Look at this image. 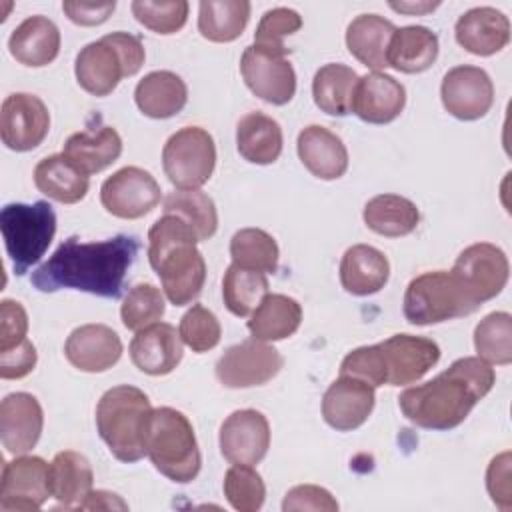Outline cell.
Here are the masks:
<instances>
[{
  "label": "cell",
  "instance_id": "1",
  "mask_svg": "<svg viewBox=\"0 0 512 512\" xmlns=\"http://www.w3.org/2000/svg\"><path fill=\"white\" fill-rule=\"evenodd\" d=\"M138 250L140 242L128 234L100 242H80L78 236H70L32 272L30 282L40 292L72 288L100 298H118Z\"/></svg>",
  "mask_w": 512,
  "mask_h": 512
},
{
  "label": "cell",
  "instance_id": "2",
  "mask_svg": "<svg viewBox=\"0 0 512 512\" xmlns=\"http://www.w3.org/2000/svg\"><path fill=\"white\" fill-rule=\"evenodd\" d=\"M496 374L492 364L478 356L454 360L432 380L410 386L398 396L406 420L426 430H452L492 390Z\"/></svg>",
  "mask_w": 512,
  "mask_h": 512
},
{
  "label": "cell",
  "instance_id": "3",
  "mask_svg": "<svg viewBox=\"0 0 512 512\" xmlns=\"http://www.w3.org/2000/svg\"><path fill=\"white\" fill-rule=\"evenodd\" d=\"M194 230L176 214H162L148 230V260L174 306L196 300L206 282V262Z\"/></svg>",
  "mask_w": 512,
  "mask_h": 512
},
{
  "label": "cell",
  "instance_id": "4",
  "mask_svg": "<svg viewBox=\"0 0 512 512\" xmlns=\"http://www.w3.org/2000/svg\"><path fill=\"white\" fill-rule=\"evenodd\" d=\"M440 360V346L432 338L394 334L378 344L348 352L340 374L356 376L370 386H406L418 382Z\"/></svg>",
  "mask_w": 512,
  "mask_h": 512
},
{
  "label": "cell",
  "instance_id": "5",
  "mask_svg": "<svg viewBox=\"0 0 512 512\" xmlns=\"http://www.w3.org/2000/svg\"><path fill=\"white\" fill-rule=\"evenodd\" d=\"M150 414V400L136 386L120 384L102 394L96 404V428L116 460L130 464L146 456Z\"/></svg>",
  "mask_w": 512,
  "mask_h": 512
},
{
  "label": "cell",
  "instance_id": "6",
  "mask_svg": "<svg viewBox=\"0 0 512 512\" xmlns=\"http://www.w3.org/2000/svg\"><path fill=\"white\" fill-rule=\"evenodd\" d=\"M146 456L154 468L172 482H192L202 466L194 428L176 408H152L146 430Z\"/></svg>",
  "mask_w": 512,
  "mask_h": 512
},
{
  "label": "cell",
  "instance_id": "7",
  "mask_svg": "<svg viewBox=\"0 0 512 512\" xmlns=\"http://www.w3.org/2000/svg\"><path fill=\"white\" fill-rule=\"evenodd\" d=\"M144 58L140 38L118 30L86 44L76 56L74 74L88 94L108 96L122 78L134 76L142 68Z\"/></svg>",
  "mask_w": 512,
  "mask_h": 512
},
{
  "label": "cell",
  "instance_id": "8",
  "mask_svg": "<svg viewBox=\"0 0 512 512\" xmlns=\"http://www.w3.org/2000/svg\"><path fill=\"white\" fill-rule=\"evenodd\" d=\"M0 232L12 268L22 276L52 244L56 234V214L46 200L34 204L12 202L0 212Z\"/></svg>",
  "mask_w": 512,
  "mask_h": 512
},
{
  "label": "cell",
  "instance_id": "9",
  "mask_svg": "<svg viewBox=\"0 0 512 512\" xmlns=\"http://www.w3.org/2000/svg\"><path fill=\"white\" fill-rule=\"evenodd\" d=\"M404 318L414 326L440 324L478 310L464 294L452 272L434 270L410 280L402 302Z\"/></svg>",
  "mask_w": 512,
  "mask_h": 512
},
{
  "label": "cell",
  "instance_id": "10",
  "mask_svg": "<svg viewBox=\"0 0 512 512\" xmlns=\"http://www.w3.org/2000/svg\"><path fill=\"white\" fill-rule=\"evenodd\" d=\"M216 166V144L208 130L184 126L162 148V168L178 190H200Z\"/></svg>",
  "mask_w": 512,
  "mask_h": 512
},
{
  "label": "cell",
  "instance_id": "11",
  "mask_svg": "<svg viewBox=\"0 0 512 512\" xmlns=\"http://www.w3.org/2000/svg\"><path fill=\"white\" fill-rule=\"evenodd\" d=\"M450 272L470 302L480 308L504 290L510 264L504 250L496 244L476 242L458 254Z\"/></svg>",
  "mask_w": 512,
  "mask_h": 512
},
{
  "label": "cell",
  "instance_id": "12",
  "mask_svg": "<svg viewBox=\"0 0 512 512\" xmlns=\"http://www.w3.org/2000/svg\"><path fill=\"white\" fill-rule=\"evenodd\" d=\"M288 50L246 46L240 58V72L246 86L260 100L284 106L296 94V72L286 58Z\"/></svg>",
  "mask_w": 512,
  "mask_h": 512
},
{
  "label": "cell",
  "instance_id": "13",
  "mask_svg": "<svg viewBox=\"0 0 512 512\" xmlns=\"http://www.w3.org/2000/svg\"><path fill=\"white\" fill-rule=\"evenodd\" d=\"M162 198L156 178L138 166H124L100 186L104 210L122 220H136L152 212Z\"/></svg>",
  "mask_w": 512,
  "mask_h": 512
},
{
  "label": "cell",
  "instance_id": "14",
  "mask_svg": "<svg viewBox=\"0 0 512 512\" xmlns=\"http://www.w3.org/2000/svg\"><path fill=\"white\" fill-rule=\"evenodd\" d=\"M282 364L284 358L272 344L248 338L218 358L216 378L226 388L262 386L280 372Z\"/></svg>",
  "mask_w": 512,
  "mask_h": 512
},
{
  "label": "cell",
  "instance_id": "15",
  "mask_svg": "<svg viewBox=\"0 0 512 512\" xmlns=\"http://www.w3.org/2000/svg\"><path fill=\"white\" fill-rule=\"evenodd\" d=\"M50 496V464L44 458L20 454L4 464L0 480L2 512H36Z\"/></svg>",
  "mask_w": 512,
  "mask_h": 512
},
{
  "label": "cell",
  "instance_id": "16",
  "mask_svg": "<svg viewBox=\"0 0 512 512\" xmlns=\"http://www.w3.org/2000/svg\"><path fill=\"white\" fill-rule=\"evenodd\" d=\"M50 130V112L46 104L28 92H14L4 98L0 110L2 144L14 152L34 150L44 142Z\"/></svg>",
  "mask_w": 512,
  "mask_h": 512
},
{
  "label": "cell",
  "instance_id": "17",
  "mask_svg": "<svg viewBox=\"0 0 512 512\" xmlns=\"http://www.w3.org/2000/svg\"><path fill=\"white\" fill-rule=\"evenodd\" d=\"M440 98L446 112L454 118L478 120L494 104V84L488 72L478 66H454L442 78Z\"/></svg>",
  "mask_w": 512,
  "mask_h": 512
},
{
  "label": "cell",
  "instance_id": "18",
  "mask_svg": "<svg viewBox=\"0 0 512 512\" xmlns=\"http://www.w3.org/2000/svg\"><path fill=\"white\" fill-rule=\"evenodd\" d=\"M220 452L230 464H258L270 448V424L254 408L232 412L220 426Z\"/></svg>",
  "mask_w": 512,
  "mask_h": 512
},
{
  "label": "cell",
  "instance_id": "19",
  "mask_svg": "<svg viewBox=\"0 0 512 512\" xmlns=\"http://www.w3.org/2000/svg\"><path fill=\"white\" fill-rule=\"evenodd\" d=\"M374 402V386L356 376L340 374L322 396V418L330 428L350 432L370 418Z\"/></svg>",
  "mask_w": 512,
  "mask_h": 512
},
{
  "label": "cell",
  "instance_id": "20",
  "mask_svg": "<svg viewBox=\"0 0 512 512\" xmlns=\"http://www.w3.org/2000/svg\"><path fill=\"white\" fill-rule=\"evenodd\" d=\"M44 412L36 396L12 392L0 404V440L6 452L20 456L30 452L42 434Z\"/></svg>",
  "mask_w": 512,
  "mask_h": 512
},
{
  "label": "cell",
  "instance_id": "21",
  "mask_svg": "<svg viewBox=\"0 0 512 512\" xmlns=\"http://www.w3.org/2000/svg\"><path fill=\"white\" fill-rule=\"evenodd\" d=\"M406 106L404 86L390 74L368 72L358 78L352 94V110L368 124H388Z\"/></svg>",
  "mask_w": 512,
  "mask_h": 512
},
{
  "label": "cell",
  "instance_id": "22",
  "mask_svg": "<svg viewBox=\"0 0 512 512\" xmlns=\"http://www.w3.org/2000/svg\"><path fill=\"white\" fill-rule=\"evenodd\" d=\"M64 356L82 372H106L120 360L122 340L106 324H84L66 338Z\"/></svg>",
  "mask_w": 512,
  "mask_h": 512
},
{
  "label": "cell",
  "instance_id": "23",
  "mask_svg": "<svg viewBox=\"0 0 512 512\" xmlns=\"http://www.w3.org/2000/svg\"><path fill=\"white\" fill-rule=\"evenodd\" d=\"M184 342L180 332L168 322H154L138 330L130 342L134 366L150 376L170 374L182 360Z\"/></svg>",
  "mask_w": 512,
  "mask_h": 512
},
{
  "label": "cell",
  "instance_id": "24",
  "mask_svg": "<svg viewBox=\"0 0 512 512\" xmlns=\"http://www.w3.org/2000/svg\"><path fill=\"white\" fill-rule=\"evenodd\" d=\"M454 36L466 52L492 56L510 42V20L492 6H476L456 20Z\"/></svg>",
  "mask_w": 512,
  "mask_h": 512
},
{
  "label": "cell",
  "instance_id": "25",
  "mask_svg": "<svg viewBox=\"0 0 512 512\" xmlns=\"http://www.w3.org/2000/svg\"><path fill=\"white\" fill-rule=\"evenodd\" d=\"M296 150L304 168L320 180H336L348 170V150L342 138L320 124H310L298 134Z\"/></svg>",
  "mask_w": 512,
  "mask_h": 512
},
{
  "label": "cell",
  "instance_id": "26",
  "mask_svg": "<svg viewBox=\"0 0 512 512\" xmlns=\"http://www.w3.org/2000/svg\"><path fill=\"white\" fill-rule=\"evenodd\" d=\"M8 50L24 66H48L60 52V30L46 16H30L12 30Z\"/></svg>",
  "mask_w": 512,
  "mask_h": 512
},
{
  "label": "cell",
  "instance_id": "27",
  "mask_svg": "<svg viewBox=\"0 0 512 512\" xmlns=\"http://www.w3.org/2000/svg\"><path fill=\"white\" fill-rule=\"evenodd\" d=\"M390 276V262L370 244L350 246L340 260V282L348 294L370 296L380 292Z\"/></svg>",
  "mask_w": 512,
  "mask_h": 512
},
{
  "label": "cell",
  "instance_id": "28",
  "mask_svg": "<svg viewBox=\"0 0 512 512\" xmlns=\"http://www.w3.org/2000/svg\"><path fill=\"white\" fill-rule=\"evenodd\" d=\"M62 154L90 176L102 172L120 158L122 138L112 126L88 128L68 136Z\"/></svg>",
  "mask_w": 512,
  "mask_h": 512
},
{
  "label": "cell",
  "instance_id": "29",
  "mask_svg": "<svg viewBox=\"0 0 512 512\" xmlns=\"http://www.w3.org/2000/svg\"><path fill=\"white\" fill-rule=\"evenodd\" d=\"M134 100L144 116L164 120L182 112L188 102V88L178 74L154 70L136 84Z\"/></svg>",
  "mask_w": 512,
  "mask_h": 512
},
{
  "label": "cell",
  "instance_id": "30",
  "mask_svg": "<svg viewBox=\"0 0 512 512\" xmlns=\"http://www.w3.org/2000/svg\"><path fill=\"white\" fill-rule=\"evenodd\" d=\"M396 26L380 14H360L346 28L348 52L372 72L388 66V44Z\"/></svg>",
  "mask_w": 512,
  "mask_h": 512
},
{
  "label": "cell",
  "instance_id": "31",
  "mask_svg": "<svg viewBox=\"0 0 512 512\" xmlns=\"http://www.w3.org/2000/svg\"><path fill=\"white\" fill-rule=\"evenodd\" d=\"M34 184L36 188L60 204L80 202L88 188L90 176L84 174L74 162L64 154H50L34 166Z\"/></svg>",
  "mask_w": 512,
  "mask_h": 512
},
{
  "label": "cell",
  "instance_id": "32",
  "mask_svg": "<svg viewBox=\"0 0 512 512\" xmlns=\"http://www.w3.org/2000/svg\"><path fill=\"white\" fill-rule=\"evenodd\" d=\"M438 36L426 26L396 28L388 44V66L404 74L428 70L438 58Z\"/></svg>",
  "mask_w": 512,
  "mask_h": 512
},
{
  "label": "cell",
  "instance_id": "33",
  "mask_svg": "<svg viewBox=\"0 0 512 512\" xmlns=\"http://www.w3.org/2000/svg\"><path fill=\"white\" fill-rule=\"evenodd\" d=\"M282 128L262 112H248L236 126V148L240 156L252 164H272L282 154Z\"/></svg>",
  "mask_w": 512,
  "mask_h": 512
},
{
  "label": "cell",
  "instance_id": "34",
  "mask_svg": "<svg viewBox=\"0 0 512 512\" xmlns=\"http://www.w3.org/2000/svg\"><path fill=\"white\" fill-rule=\"evenodd\" d=\"M94 472L88 458L74 450L58 452L50 462V494L66 508H78L92 492Z\"/></svg>",
  "mask_w": 512,
  "mask_h": 512
},
{
  "label": "cell",
  "instance_id": "35",
  "mask_svg": "<svg viewBox=\"0 0 512 512\" xmlns=\"http://www.w3.org/2000/svg\"><path fill=\"white\" fill-rule=\"evenodd\" d=\"M302 324V306L286 294H266L250 314L248 330L252 338L262 342H278L290 338Z\"/></svg>",
  "mask_w": 512,
  "mask_h": 512
},
{
  "label": "cell",
  "instance_id": "36",
  "mask_svg": "<svg viewBox=\"0 0 512 512\" xmlns=\"http://www.w3.org/2000/svg\"><path fill=\"white\" fill-rule=\"evenodd\" d=\"M362 218L372 232L386 238H400L416 230L420 210L400 194H378L366 202Z\"/></svg>",
  "mask_w": 512,
  "mask_h": 512
},
{
  "label": "cell",
  "instance_id": "37",
  "mask_svg": "<svg viewBox=\"0 0 512 512\" xmlns=\"http://www.w3.org/2000/svg\"><path fill=\"white\" fill-rule=\"evenodd\" d=\"M250 10L248 0H202L198 4V32L210 42H232L242 36Z\"/></svg>",
  "mask_w": 512,
  "mask_h": 512
},
{
  "label": "cell",
  "instance_id": "38",
  "mask_svg": "<svg viewBox=\"0 0 512 512\" xmlns=\"http://www.w3.org/2000/svg\"><path fill=\"white\" fill-rule=\"evenodd\" d=\"M358 74L346 64H324L316 70L312 80L314 104L330 116H346L352 110V94Z\"/></svg>",
  "mask_w": 512,
  "mask_h": 512
},
{
  "label": "cell",
  "instance_id": "39",
  "mask_svg": "<svg viewBox=\"0 0 512 512\" xmlns=\"http://www.w3.org/2000/svg\"><path fill=\"white\" fill-rule=\"evenodd\" d=\"M268 294V278L264 272L230 264L222 278V298L234 316H250Z\"/></svg>",
  "mask_w": 512,
  "mask_h": 512
},
{
  "label": "cell",
  "instance_id": "40",
  "mask_svg": "<svg viewBox=\"0 0 512 512\" xmlns=\"http://www.w3.org/2000/svg\"><path fill=\"white\" fill-rule=\"evenodd\" d=\"M164 214H176L196 234L198 242L212 238L218 230L214 200L202 190H174L164 198Z\"/></svg>",
  "mask_w": 512,
  "mask_h": 512
},
{
  "label": "cell",
  "instance_id": "41",
  "mask_svg": "<svg viewBox=\"0 0 512 512\" xmlns=\"http://www.w3.org/2000/svg\"><path fill=\"white\" fill-rule=\"evenodd\" d=\"M232 262L258 270L264 274H274L278 270L280 250L276 240L262 228H240L230 240Z\"/></svg>",
  "mask_w": 512,
  "mask_h": 512
},
{
  "label": "cell",
  "instance_id": "42",
  "mask_svg": "<svg viewBox=\"0 0 512 512\" xmlns=\"http://www.w3.org/2000/svg\"><path fill=\"white\" fill-rule=\"evenodd\" d=\"M474 348L488 364L506 366L512 362V316L490 312L474 328Z\"/></svg>",
  "mask_w": 512,
  "mask_h": 512
},
{
  "label": "cell",
  "instance_id": "43",
  "mask_svg": "<svg viewBox=\"0 0 512 512\" xmlns=\"http://www.w3.org/2000/svg\"><path fill=\"white\" fill-rule=\"evenodd\" d=\"M164 310L166 302L160 288L150 282H140L128 290L120 306V318L128 330L138 332L154 322H160Z\"/></svg>",
  "mask_w": 512,
  "mask_h": 512
},
{
  "label": "cell",
  "instance_id": "44",
  "mask_svg": "<svg viewBox=\"0 0 512 512\" xmlns=\"http://www.w3.org/2000/svg\"><path fill=\"white\" fill-rule=\"evenodd\" d=\"M224 496L238 512H256L266 498L262 476L250 464H232L224 474Z\"/></svg>",
  "mask_w": 512,
  "mask_h": 512
},
{
  "label": "cell",
  "instance_id": "45",
  "mask_svg": "<svg viewBox=\"0 0 512 512\" xmlns=\"http://www.w3.org/2000/svg\"><path fill=\"white\" fill-rule=\"evenodd\" d=\"M134 18L148 30L156 34H176L184 28L188 20L190 4L186 0L172 2H152V0H134L130 4Z\"/></svg>",
  "mask_w": 512,
  "mask_h": 512
},
{
  "label": "cell",
  "instance_id": "46",
  "mask_svg": "<svg viewBox=\"0 0 512 512\" xmlns=\"http://www.w3.org/2000/svg\"><path fill=\"white\" fill-rule=\"evenodd\" d=\"M180 338L196 354L208 352L218 346L222 338V326L212 310L202 304H192L180 318Z\"/></svg>",
  "mask_w": 512,
  "mask_h": 512
},
{
  "label": "cell",
  "instance_id": "47",
  "mask_svg": "<svg viewBox=\"0 0 512 512\" xmlns=\"http://www.w3.org/2000/svg\"><path fill=\"white\" fill-rule=\"evenodd\" d=\"M302 28V16L286 6L266 10L256 26L254 44L274 50H286L284 38L296 34Z\"/></svg>",
  "mask_w": 512,
  "mask_h": 512
},
{
  "label": "cell",
  "instance_id": "48",
  "mask_svg": "<svg viewBox=\"0 0 512 512\" xmlns=\"http://www.w3.org/2000/svg\"><path fill=\"white\" fill-rule=\"evenodd\" d=\"M284 512H300V510H312V512H336L338 502L336 498L322 486L316 484H300L286 492L282 502Z\"/></svg>",
  "mask_w": 512,
  "mask_h": 512
},
{
  "label": "cell",
  "instance_id": "49",
  "mask_svg": "<svg viewBox=\"0 0 512 512\" xmlns=\"http://www.w3.org/2000/svg\"><path fill=\"white\" fill-rule=\"evenodd\" d=\"M28 314L16 300L4 298L0 302V352L10 350L26 340Z\"/></svg>",
  "mask_w": 512,
  "mask_h": 512
},
{
  "label": "cell",
  "instance_id": "50",
  "mask_svg": "<svg viewBox=\"0 0 512 512\" xmlns=\"http://www.w3.org/2000/svg\"><path fill=\"white\" fill-rule=\"evenodd\" d=\"M486 488L492 502L500 510L512 508V490H510V452L494 456L486 470Z\"/></svg>",
  "mask_w": 512,
  "mask_h": 512
},
{
  "label": "cell",
  "instance_id": "51",
  "mask_svg": "<svg viewBox=\"0 0 512 512\" xmlns=\"http://www.w3.org/2000/svg\"><path fill=\"white\" fill-rule=\"evenodd\" d=\"M36 346L26 338L22 344L0 352V378L18 380L28 376L36 366Z\"/></svg>",
  "mask_w": 512,
  "mask_h": 512
},
{
  "label": "cell",
  "instance_id": "52",
  "mask_svg": "<svg viewBox=\"0 0 512 512\" xmlns=\"http://www.w3.org/2000/svg\"><path fill=\"white\" fill-rule=\"evenodd\" d=\"M116 2H62V12L78 26H98L106 22Z\"/></svg>",
  "mask_w": 512,
  "mask_h": 512
},
{
  "label": "cell",
  "instance_id": "53",
  "mask_svg": "<svg viewBox=\"0 0 512 512\" xmlns=\"http://www.w3.org/2000/svg\"><path fill=\"white\" fill-rule=\"evenodd\" d=\"M78 508L80 510H128V504L118 494H112L106 490H92Z\"/></svg>",
  "mask_w": 512,
  "mask_h": 512
},
{
  "label": "cell",
  "instance_id": "54",
  "mask_svg": "<svg viewBox=\"0 0 512 512\" xmlns=\"http://www.w3.org/2000/svg\"><path fill=\"white\" fill-rule=\"evenodd\" d=\"M388 6L396 12H404V14H426L432 12L434 8L440 6V2H388Z\"/></svg>",
  "mask_w": 512,
  "mask_h": 512
}]
</instances>
